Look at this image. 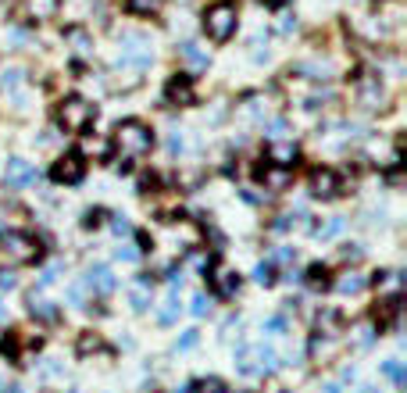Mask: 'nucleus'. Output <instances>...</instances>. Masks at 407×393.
Wrapping results in <instances>:
<instances>
[{
    "label": "nucleus",
    "mask_w": 407,
    "mask_h": 393,
    "mask_svg": "<svg viewBox=\"0 0 407 393\" xmlns=\"http://www.w3.org/2000/svg\"><path fill=\"white\" fill-rule=\"evenodd\" d=\"M114 147H118V168H121V172H129L133 161L143 158L147 150L154 147V133H150L143 122L129 118V122H121V126L114 129Z\"/></svg>",
    "instance_id": "1"
},
{
    "label": "nucleus",
    "mask_w": 407,
    "mask_h": 393,
    "mask_svg": "<svg viewBox=\"0 0 407 393\" xmlns=\"http://www.w3.org/2000/svg\"><path fill=\"white\" fill-rule=\"evenodd\" d=\"M204 33L214 43L232 40V33H236V4H232V0H218V4H211L204 11Z\"/></svg>",
    "instance_id": "2"
},
{
    "label": "nucleus",
    "mask_w": 407,
    "mask_h": 393,
    "mask_svg": "<svg viewBox=\"0 0 407 393\" xmlns=\"http://www.w3.org/2000/svg\"><path fill=\"white\" fill-rule=\"evenodd\" d=\"M93 118H97V111H93V104H86L82 97H68L57 107V122L65 133H86L93 126Z\"/></svg>",
    "instance_id": "3"
},
{
    "label": "nucleus",
    "mask_w": 407,
    "mask_h": 393,
    "mask_svg": "<svg viewBox=\"0 0 407 393\" xmlns=\"http://www.w3.org/2000/svg\"><path fill=\"white\" fill-rule=\"evenodd\" d=\"M0 251H4L11 261H36L40 258V247H36V239L29 236V232H18V229H8V232H0Z\"/></svg>",
    "instance_id": "4"
},
{
    "label": "nucleus",
    "mask_w": 407,
    "mask_h": 393,
    "mask_svg": "<svg viewBox=\"0 0 407 393\" xmlns=\"http://www.w3.org/2000/svg\"><path fill=\"white\" fill-rule=\"evenodd\" d=\"M54 183H65V186H75V183H82V175H86V161H82V154H65V158H57V165H54Z\"/></svg>",
    "instance_id": "5"
},
{
    "label": "nucleus",
    "mask_w": 407,
    "mask_h": 393,
    "mask_svg": "<svg viewBox=\"0 0 407 393\" xmlns=\"http://www.w3.org/2000/svg\"><path fill=\"white\" fill-rule=\"evenodd\" d=\"M354 94H357V104L361 107H383L386 104V89H383V82L375 79V75H357Z\"/></svg>",
    "instance_id": "6"
},
{
    "label": "nucleus",
    "mask_w": 407,
    "mask_h": 393,
    "mask_svg": "<svg viewBox=\"0 0 407 393\" xmlns=\"http://www.w3.org/2000/svg\"><path fill=\"white\" fill-rule=\"evenodd\" d=\"M4 89H8V94H4V107L15 118H25L29 111H33V86L18 82V86H4Z\"/></svg>",
    "instance_id": "7"
},
{
    "label": "nucleus",
    "mask_w": 407,
    "mask_h": 393,
    "mask_svg": "<svg viewBox=\"0 0 407 393\" xmlns=\"http://www.w3.org/2000/svg\"><path fill=\"white\" fill-rule=\"evenodd\" d=\"M311 193L329 200V197H339V175L332 168H315L311 172Z\"/></svg>",
    "instance_id": "8"
},
{
    "label": "nucleus",
    "mask_w": 407,
    "mask_h": 393,
    "mask_svg": "<svg viewBox=\"0 0 407 393\" xmlns=\"http://www.w3.org/2000/svg\"><path fill=\"white\" fill-rule=\"evenodd\" d=\"M29 183H36V168L22 158H11L8 168H4V186L15 190V186H29Z\"/></svg>",
    "instance_id": "9"
},
{
    "label": "nucleus",
    "mask_w": 407,
    "mask_h": 393,
    "mask_svg": "<svg viewBox=\"0 0 407 393\" xmlns=\"http://www.w3.org/2000/svg\"><path fill=\"white\" fill-rule=\"evenodd\" d=\"M165 97H168V104H179V107L193 104L197 97H193V82H190V75H175V79L168 82V89H165Z\"/></svg>",
    "instance_id": "10"
},
{
    "label": "nucleus",
    "mask_w": 407,
    "mask_h": 393,
    "mask_svg": "<svg viewBox=\"0 0 407 393\" xmlns=\"http://www.w3.org/2000/svg\"><path fill=\"white\" fill-rule=\"evenodd\" d=\"M397 315H400V297L397 293L375 304V325H379V329H390L397 322Z\"/></svg>",
    "instance_id": "11"
},
{
    "label": "nucleus",
    "mask_w": 407,
    "mask_h": 393,
    "mask_svg": "<svg viewBox=\"0 0 407 393\" xmlns=\"http://www.w3.org/2000/svg\"><path fill=\"white\" fill-rule=\"evenodd\" d=\"M268 161L275 165V168H290V165H297V147L293 143H268Z\"/></svg>",
    "instance_id": "12"
},
{
    "label": "nucleus",
    "mask_w": 407,
    "mask_h": 393,
    "mask_svg": "<svg viewBox=\"0 0 407 393\" xmlns=\"http://www.w3.org/2000/svg\"><path fill=\"white\" fill-rule=\"evenodd\" d=\"M65 40L72 43V50H75V54H93V40H89L86 29H79V25L65 29Z\"/></svg>",
    "instance_id": "13"
},
{
    "label": "nucleus",
    "mask_w": 407,
    "mask_h": 393,
    "mask_svg": "<svg viewBox=\"0 0 407 393\" xmlns=\"http://www.w3.org/2000/svg\"><path fill=\"white\" fill-rule=\"evenodd\" d=\"M57 8H61V0H25V11L33 15V18H54L57 15Z\"/></svg>",
    "instance_id": "14"
},
{
    "label": "nucleus",
    "mask_w": 407,
    "mask_h": 393,
    "mask_svg": "<svg viewBox=\"0 0 407 393\" xmlns=\"http://www.w3.org/2000/svg\"><path fill=\"white\" fill-rule=\"evenodd\" d=\"M125 8H129L133 15H140V18H150V15H158L165 8V0H125Z\"/></svg>",
    "instance_id": "15"
},
{
    "label": "nucleus",
    "mask_w": 407,
    "mask_h": 393,
    "mask_svg": "<svg viewBox=\"0 0 407 393\" xmlns=\"http://www.w3.org/2000/svg\"><path fill=\"white\" fill-rule=\"evenodd\" d=\"M336 290L339 293H361L364 290V276H357V272H343V276L336 279Z\"/></svg>",
    "instance_id": "16"
},
{
    "label": "nucleus",
    "mask_w": 407,
    "mask_h": 393,
    "mask_svg": "<svg viewBox=\"0 0 407 393\" xmlns=\"http://www.w3.org/2000/svg\"><path fill=\"white\" fill-rule=\"evenodd\" d=\"M86 283H89V290H101V293H108V290L114 286V279H111L108 268H93L89 276H86Z\"/></svg>",
    "instance_id": "17"
},
{
    "label": "nucleus",
    "mask_w": 407,
    "mask_h": 393,
    "mask_svg": "<svg viewBox=\"0 0 407 393\" xmlns=\"http://www.w3.org/2000/svg\"><path fill=\"white\" fill-rule=\"evenodd\" d=\"M214 286H218V293H222V297H232L236 290H239V276H232V272H218V276H214Z\"/></svg>",
    "instance_id": "18"
},
{
    "label": "nucleus",
    "mask_w": 407,
    "mask_h": 393,
    "mask_svg": "<svg viewBox=\"0 0 407 393\" xmlns=\"http://www.w3.org/2000/svg\"><path fill=\"white\" fill-rule=\"evenodd\" d=\"M179 54L186 57V65H193V68H207V54H204V50H197V43H182V47H179Z\"/></svg>",
    "instance_id": "19"
},
{
    "label": "nucleus",
    "mask_w": 407,
    "mask_h": 393,
    "mask_svg": "<svg viewBox=\"0 0 407 393\" xmlns=\"http://www.w3.org/2000/svg\"><path fill=\"white\" fill-rule=\"evenodd\" d=\"M261 179H265V186L283 190V186L290 183V172H286V168H265V172H261Z\"/></svg>",
    "instance_id": "20"
},
{
    "label": "nucleus",
    "mask_w": 407,
    "mask_h": 393,
    "mask_svg": "<svg viewBox=\"0 0 407 393\" xmlns=\"http://www.w3.org/2000/svg\"><path fill=\"white\" fill-rule=\"evenodd\" d=\"M147 304H150V279H140L133 286V308L136 311H147Z\"/></svg>",
    "instance_id": "21"
},
{
    "label": "nucleus",
    "mask_w": 407,
    "mask_h": 393,
    "mask_svg": "<svg viewBox=\"0 0 407 393\" xmlns=\"http://www.w3.org/2000/svg\"><path fill=\"white\" fill-rule=\"evenodd\" d=\"M179 311H182V304H179V293L172 290V293H168V300H165V308H161V315H158V318H161L165 325H172V322L179 318Z\"/></svg>",
    "instance_id": "22"
},
{
    "label": "nucleus",
    "mask_w": 407,
    "mask_h": 393,
    "mask_svg": "<svg viewBox=\"0 0 407 393\" xmlns=\"http://www.w3.org/2000/svg\"><path fill=\"white\" fill-rule=\"evenodd\" d=\"M29 311H33L36 318H47V322L57 318V308L50 304V300H36V297H33V304H29Z\"/></svg>",
    "instance_id": "23"
},
{
    "label": "nucleus",
    "mask_w": 407,
    "mask_h": 393,
    "mask_svg": "<svg viewBox=\"0 0 407 393\" xmlns=\"http://www.w3.org/2000/svg\"><path fill=\"white\" fill-rule=\"evenodd\" d=\"M254 279H258L261 286H272V283H275V265H272V261H261V265L254 268Z\"/></svg>",
    "instance_id": "24"
},
{
    "label": "nucleus",
    "mask_w": 407,
    "mask_h": 393,
    "mask_svg": "<svg viewBox=\"0 0 407 393\" xmlns=\"http://www.w3.org/2000/svg\"><path fill=\"white\" fill-rule=\"evenodd\" d=\"M307 283L315 286V290H325V286H329V272H325L322 265H315V268L307 272Z\"/></svg>",
    "instance_id": "25"
},
{
    "label": "nucleus",
    "mask_w": 407,
    "mask_h": 393,
    "mask_svg": "<svg viewBox=\"0 0 407 393\" xmlns=\"http://www.w3.org/2000/svg\"><path fill=\"white\" fill-rule=\"evenodd\" d=\"M275 369V350L272 347H258V372H272Z\"/></svg>",
    "instance_id": "26"
},
{
    "label": "nucleus",
    "mask_w": 407,
    "mask_h": 393,
    "mask_svg": "<svg viewBox=\"0 0 407 393\" xmlns=\"http://www.w3.org/2000/svg\"><path fill=\"white\" fill-rule=\"evenodd\" d=\"M93 350H104V343H101L97 332H86V336L79 340V354H93Z\"/></svg>",
    "instance_id": "27"
},
{
    "label": "nucleus",
    "mask_w": 407,
    "mask_h": 393,
    "mask_svg": "<svg viewBox=\"0 0 407 393\" xmlns=\"http://www.w3.org/2000/svg\"><path fill=\"white\" fill-rule=\"evenodd\" d=\"M383 372H386V376H390L397 386L404 383V369H400V361H397V357H393V361H386V365H383Z\"/></svg>",
    "instance_id": "28"
},
{
    "label": "nucleus",
    "mask_w": 407,
    "mask_h": 393,
    "mask_svg": "<svg viewBox=\"0 0 407 393\" xmlns=\"http://www.w3.org/2000/svg\"><path fill=\"white\" fill-rule=\"evenodd\" d=\"M339 229H343V218H329L325 225H315V232H318V236H336Z\"/></svg>",
    "instance_id": "29"
},
{
    "label": "nucleus",
    "mask_w": 407,
    "mask_h": 393,
    "mask_svg": "<svg viewBox=\"0 0 407 393\" xmlns=\"http://www.w3.org/2000/svg\"><path fill=\"white\" fill-rule=\"evenodd\" d=\"M207 308H211V304H207V297H204V293H197V297H193V308H190V311H193L197 318H204V315H207Z\"/></svg>",
    "instance_id": "30"
},
{
    "label": "nucleus",
    "mask_w": 407,
    "mask_h": 393,
    "mask_svg": "<svg viewBox=\"0 0 407 393\" xmlns=\"http://www.w3.org/2000/svg\"><path fill=\"white\" fill-rule=\"evenodd\" d=\"M101 218H104V211H89V215H86V229H97Z\"/></svg>",
    "instance_id": "31"
},
{
    "label": "nucleus",
    "mask_w": 407,
    "mask_h": 393,
    "mask_svg": "<svg viewBox=\"0 0 407 393\" xmlns=\"http://www.w3.org/2000/svg\"><path fill=\"white\" fill-rule=\"evenodd\" d=\"M118 258H121V261H136L140 251H136V247H118Z\"/></svg>",
    "instance_id": "32"
},
{
    "label": "nucleus",
    "mask_w": 407,
    "mask_h": 393,
    "mask_svg": "<svg viewBox=\"0 0 407 393\" xmlns=\"http://www.w3.org/2000/svg\"><path fill=\"white\" fill-rule=\"evenodd\" d=\"M111 229H114V232H129L133 225H129V222H125L121 215H114V218H111Z\"/></svg>",
    "instance_id": "33"
},
{
    "label": "nucleus",
    "mask_w": 407,
    "mask_h": 393,
    "mask_svg": "<svg viewBox=\"0 0 407 393\" xmlns=\"http://www.w3.org/2000/svg\"><path fill=\"white\" fill-rule=\"evenodd\" d=\"M193 343H197V332H186V336L179 340V350H190Z\"/></svg>",
    "instance_id": "34"
},
{
    "label": "nucleus",
    "mask_w": 407,
    "mask_h": 393,
    "mask_svg": "<svg viewBox=\"0 0 407 393\" xmlns=\"http://www.w3.org/2000/svg\"><path fill=\"white\" fill-rule=\"evenodd\" d=\"M15 283H18V279L11 276V272H0V286H4V290H11Z\"/></svg>",
    "instance_id": "35"
},
{
    "label": "nucleus",
    "mask_w": 407,
    "mask_h": 393,
    "mask_svg": "<svg viewBox=\"0 0 407 393\" xmlns=\"http://www.w3.org/2000/svg\"><path fill=\"white\" fill-rule=\"evenodd\" d=\"M268 329H272V332H283L286 322H283V318H268Z\"/></svg>",
    "instance_id": "36"
},
{
    "label": "nucleus",
    "mask_w": 407,
    "mask_h": 393,
    "mask_svg": "<svg viewBox=\"0 0 407 393\" xmlns=\"http://www.w3.org/2000/svg\"><path fill=\"white\" fill-rule=\"evenodd\" d=\"M361 393H371V390H368V386H364V390H361Z\"/></svg>",
    "instance_id": "37"
},
{
    "label": "nucleus",
    "mask_w": 407,
    "mask_h": 393,
    "mask_svg": "<svg viewBox=\"0 0 407 393\" xmlns=\"http://www.w3.org/2000/svg\"><path fill=\"white\" fill-rule=\"evenodd\" d=\"M0 311H4V308H0Z\"/></svg>",
    "instance_id": "38"
}]
</instances>
